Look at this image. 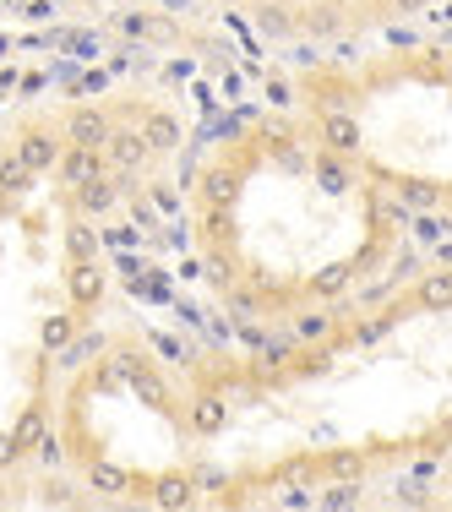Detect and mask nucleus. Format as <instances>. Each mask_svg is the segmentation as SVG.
Here are the masks:
<instances>
[{"mask_svg": "<svg viewBox=\"0 0 452 512\" xmlns=\"http://www.w3.org/2000/svg\"><path fill=\"white\" fill-rule=\"evenodd\" d=\"M305 28H311V33H333L338 28V11L333 6H316L311 17H305Z\"/></svg>", "mask_w": 452, "mask_h": 512, "instance_id": "obj_34", "label": "nucleus"}, {"mask_svg": "<svg viewBox=\"0 0 452 512\" xmlns=\"http://www.w3.org/2000/svg\"><path fill=\"white\" fill-rule=\"evenodd\" d=\"M50 436V404H28L22 409V420L11 425V442L22 447V458H33V447Z\"/></svg>", "mask_w": 452, "mask_h": 512, "instance_id": "obj_14", "label": "nucleus"}, {"mask_svg": "<svg viewBox=\"0 0 452 512\" xmlns=\"http://www.w3.org/2000/svg\"><path fill=\"white\" fill-rule=\"evenodd\" d=\"M436 474H442V447H436V453H420V458H414V480H436Z\"/></svg>", "mask_w": 452, "mask_h": 512, "instance_id": "obj_33", "label": "nucleus"}, {"mask_svg": "<svg viewBox=\"0 0 452 512\" xmlns=\"http://www.w3.org/2000/svg\"><path fill=\"white\" fill-rule=\"evenodd\" d=\"M316 142H322L327 153H360V142H365V131H360V120L349 115V109H327L322 120H316Z\"/></svg>", "mask_w": 452, "mask_h": 512, "instance_id": "obj_5", "label": "nucleus"}, {"mask_svg": "<svg viewBox=\"0 0 452 512\" xmlns=\"http://www.w3.org/2000/svg\"><path fill=\"white\" fill-rule=\"evenodd\" d=\"M207 197L229 202V197H235V175H229V169H213V175H207Z\"/></svg>", "mask_w": 452, "mask_h": 512, "instance_id": "obj_31", "label": "nucleus"}, {"mask_svg": "<svg viewBox=\"0 0 452 512\" xmlns=\"http://www.w3.org/2000/svg\"><path fill=\"white\" fill-rule=\"evenodd\" d=\"M333 327H338L333 311H300L295 322H289V333H295V344H327Z\"/></svg>", "mask_w": 452, "mask_h": 512, "instance_id": "obj_19", "label": "nucleus"}, {"mask_svg": "<svg viewBox=\"0 0 452 512\" xmlns=\"http://www.w3.org/2000/svg\"><path fill=\"white\" fill-rule=\"evenodd\" d=\"M387 6H393L398 17H420V11H425V0H387Z\"/></svg>", "mask_w": 452, "mask_h": 512, "instance_id": "obj_37", "label": "nucleus"}, {"mask_svg": "<svg viewBox=\"0 0 452 512\" xmlns=\"http://www.w3.org/2000/svg\"><path fill=\"white\" fill-rule=\"evenodd\" d=\"M322 480H365V453L360 447H327L322 453Z\"/></svg>", "mask_w": 452, "mask_h": 512, "instance_id": "obj_18", "label": "nucleus"}, {"mask_svg": "<svg viewBox=\"0 0 452 512\" xmlns=\"http://www.w3.org/2000/svg\"><path fill=\"white\" fill-rule=\"evenodd\" d=\"M104 164L115 169V175H142V169L153 164L148 137L131 131V126H115V131H109V142H104Z\"/></svg>", "mask_w": 452, "mask_h": 512, "instance_id": "obj_3", "label": "nucleus"}, {"mask_svg": "<svg viewBox=\"0 0 452 512\" xmlns=\"http://www.w3.org/2000/svg\"><path fill=\"white\" fill-rule=\"evenodd\" d=\"M71 338H77V316H71V311H55V316H44V327H39V344L50 349V355H55V349H66Z\"/></svg>", "mask_w": 452, "mask_h": 512, "instance_id": "obj_23", "label": "nucleus"}, {"mask_svg": "<svg viewBox=\"0 0 452 512\" xmlns=\"http://www.w3.org/2000/svg\"><path fill=\"white\" fill-rule=\"evenodd\" d=\"M82 491H88V496H99V502H120V496L148 491V485H142L131 469L109 463V458H88V463H82Z\"/></svg>", "mask_w": 452, "mask_h": 512, "instance_id": "obj_1", "label": "nucleus"}, {"mask_svg": "<svg viewBox=\"0 0 452 512\" xmlns=\"http://www.w3.org/2000/svg\"><path fill=\"white\" fill-rule=\"evenodd\" d=\"M153 207H158L164 218H169V213H180V191H169L164 180H158V186H153Z\"/></svg>", "mask_w": 452, "mask_h": 512, "instance_id": "obj_35", "label": "nucleus"}, {"mask_svg": "<svg viewBox=\"0 0 452 512\" xmlns=\"http://www.w3.org/2000/svg\"><path fill=\"white\" fill-rule=\"evenodd\" d=\"M409 229L425 240V246H442V240L452 235V218H447V213H436V207H425V213H414V218H409Z\"/></svg>", "mask_w": 452, "mask_h": 512, "instance_id": "obj_26", "label": "nucleus"}, {"mask_svg": "<svg viewBox=\"0 0 452 512\" xmlns=\"http://www.w3.org/2000/svg\"><path fill=\"white\" fill-rule=\"evenodd\" d=\"M148 502L153 507H197V485H191V474H158L148 485Z\"/></svg>", "mask_w": 452, "mask_h": 512, "instance_id": "obj_15", "label": "nucleus"}, {"mask_svg": "<svg viewBox=\"0 0 452 512\" xmlns=\"http://www.w3.org/2000/svg\"><path fill=\"white\" fill-rule=\"evenodd\" d=\"M66 251H71V262H88V256H99V235H93L88 224L71 229V235H66Z\"/></svg>", "mask_w": 452, "mask_h": 512, "instance_id": "obj_29", "label": "nucleus"}, {"mask_svg": "<svg viewBox=\"0 0 452 512\" xmlns=\"http://www.w3.org/2000/svg\"><path fill=\"white\" fill-rule=\"evenodd\" d=\"M262 93H267V104H273V109H289V104H295V82L278 77V71H267V77H262Z\"/></svg>", "mask_w": 452, "mask_h": 512, "instance_id": "obj_28", "label": "nucleus"}, {"mask_svg": "<svg viewBox=\"0 0 452 512\" xmlns=\"http://www.w3.org/2000/svg\"><path fill=\"white\" fill-rule=\"evenodd\" d=\"M354 262H338V267H322V273L311 278V284H305V295H316V300H333V295H344V289L354 284Z\"/></svg>", "mask_w": 452, "mask_h": 512, "instance_id": "obj_20", "label": "nucleus"}, {"mask_svg": "<svg viewBox=\"0 0 452 512\" xmlns=\"http://www.w3.org/2000/svg\"><path fill=\"white\" fill-rule=\"evenodd\" d=\"M33 180H39V175H33V169L17 158V148L0 153V197H22V191H28Z\"/></svg>", "mask_w": 452, "mask_h": 512, "instance_id": "obj_21", "label": "nucleus"}, {"mask_svg": "<svg viewBox=\"0 0 452 512\" xmlns=\"http://www.w3.org/2000/svg\"><path fill=\"white\" fill-rule=\"evenodd\" d=\"M191 485H197V496L202 491H229V474L213 469V463H202V469H191Z\"/></svg>", "mask_w": 452, "mask_h": 512, "instance_id": "obj_30", "label": "nucleus"}, {"mask_svg": "<svg viewBox=\"0 0 452 512\" xmlns=\"http://www.w3.org/2000/svg\"><path fill=\"white\" fill-rule=\"evenodd\" d=\"M409 300L420 311H452V267H447V273H425L420 284H414Z\"/></svg>", "mask_w": 452, "mask_h": 512, "instance_id": "obj_17", "label": "nucleus"}, {"mask_svg": "<svg viewBox=\"0 0 452 512\" xmlns=\"http://www.w3.org/2000/svg\"><path fill=\"white\" fill-rule=\"evenodd\" d=\"M311 175H316V186L327 191V197H344V191H354L360 180H354V158L349 153H316L311 158Z\"/></svg>", "mask_w": 452, "mask_h": 512, "instance_id": "obj_9", "label": "nucleus"}, {"mask_svg": "<svg viewBox=\"0 0 452 512\" xmlns=\"http://www.w3.org/2000/svg\"><path fill=\"white\" fill-rule=\"evenodd\" d=\"M398 197L414 207V213H425V207H442L447 191L436 186V180H398Z\"/></svg>", "mask_w": 452, "mask_h": 512, "instance_id": "obj_22", "label": "nucleus"}, {"mask_svg": "<svg viewBox=\"0 0 452 512\" xmlns=\"http://www.w3.org/2000/svg\"><path fill=\"white\" fill-rule=\"evenodd\" d=\"M256 28H262V33H273V39H289V33H295L300 22L289 17L284 6H256Z\"/></svg>", "mask_w": 452, "mask_h": 512, "instance_id": "obj_27", "label": "nucleus"}, {"mask_svg": "<svg viewBox=\"0 0 452 512\" xmlns=\"http://www.w3.org/2000/svg\"><path fill=\"white\" fill-rule=\"evenodd\" d=\"M137 131L148 137L153 153H175V148H180V120L169 115V109H148V115L137 120Z\"/></svg>", "mask_w": 452, "mask_h": 512, "instance_id": "obj_13", "label": "nucleus"}, {"mask_svg": "<svg viewBox=\"0 0 452 512\" xmlns=\"http://www.w3.org/2000/svg\"><path fill=\"white\" fill-rule=\"evenodd\" d=\"M153 344H158V349H164V355H169V360H180V355H186V349H180V344H175V338H169V333H153Z\"/></svg>", "mask_w": 452, "mask_h": 512, "instance_id": "obj_38", "label": "nucleus"}, {"mask_svg": "<svg viewBox=\"0 0 452 512\" xmlns=\"http://www.w3.org/2000/svg\"><path fill=\"white\" fill-rule=\"evenodd\" d=\"M322 480V458L316 453H289L273 463V485H316Z\"/></svg>", "mask_w": 452, "mask_h": 512, "instance_id": "obj_16", "label": "nucleus"}, {"mask_svg": "<svg viewBox=\"0 0 452 512\" xmlns=\"http://www.w3.org/2000/svg\"><path fill=\"white\" fill-rule=\"evenodd\" d=\"M447 82H452V55H447Z\"/></svg>", "mask_w": 452, "mask_h": 512, "instance_id": "obj_39", "label": "nucleus"}, {"mask_svg": "<svg viewBox=\"0 0 452 512\" xmlns=\"http://www.w3.org/2000/svg\"><path fill=\"white\" fill-rule=\"evenodd\" d=\"M131 175H115V169H109V175H99V180H88V186H77L71 191V197H77V213L82 218H104V213H115L120 207V197H131Z\"/></svg>", "mask_w": 452, "mask_h": 512, "instance_id": "obj_2", "label": "nucleus"}, {"mask_svg": "<svg viewBox=\"0 0 452 512\" xmlns=\"http://www.w3.org/2000/svg\"><path fill=\"white\" fill-rule=\"evenodd\" d=\"M33 458H39L44 469H60V458H66V453H60V436H44V442L33 447Z\"/></svg>", "mask_w": 452, "mask_h": 512, "instance_id": "obj_32", "label": "nucleus"}, {"mask_svg": "<svg viewBox=\"0 0 452 512\" xmlns=\"http://www.w3.org/2000/svg\"><path fill=\"white\" fill-rule=\"evenodd\" d=\"M99 355H109V338L104 333H77L66 349H55V371H82V365H99Z\"/></svg>", "mask_w": 452, "mask_h": 512, "instance_id": "obj_12", "label": "nucleus"}, {"mask_svg": "<svg viewBox=\"0 0 452 512\" xmlns=\"http://www.w3.org/2000/svg\"><path fill=\"white\" fill-rule=\"evenodd\" d=\"M11 148H17V158L33 169V175H50V169H60L66 137H60V131H50V126H28L17 142H11Z\"/></svg>", "mask_w": 452, "mask_h": 512, "instance_id": "obj_4", "label": "nucleus"}, {"mask_svg": "<svg viewBox=\"0 0 452 512\" xmlns=\"http://www.w3.org/2000/svg\"><path fill=\"white\" fill-rule=\"evenodd\" d=\"M99 175H109L104 148H77V142H66V153H60V180L77 191V186H88V180H99Z\"/></svg>", "mask_w": 452, "mask_h": 512, "instance_id": "obj_10", "label": "nucleus"}, {"mask_svg": "<svg viewBox=\"0 0 452 512\" xmlns=\"http://www.w3.org/2000/svg\"><path fill=\"white\" fill-rule=\"evenodd\" d=\"M17 458H22V447L11 442V431H6V436H0V469H11V463H17Z\"/></svg>", "mask_w": 452, "mask_h": 512, "instance_id": "obj_36", "label": "nucleus"}, {"mask_svg": "<svg viewBox=\"0 0 452 512\" xmlns=\"http://www.w3.org/2000/svg\"><path fill=\"white\" fill-rule=\"evenodd\" d=\"M365 496H360V480H333L322 496H316V507L322 512H349V507H360Z\"/></svg>", "mask_w": 452, "mask_h": 512, "instance_id": "obj_25", "label": "nucleus"}, {"mask_svg": "<svg viewBox=\"0 0 452 512\" xmlns=\"http://www.w3.org/2000/svg\"><path fill=\"white\" fill-rule=\"evenodd\" d=\"M109 131H115V126H109V115H104V109L77 104V109L66 115V126H60V137H66V142H77V148H104V142H109Z\"/></svg>", "mask_w": 452, "mask_h": 512, "instance_id": "obj_7", "label": "nucleus"}, {"mask_svg": "<svg viewBox=\"0 0 452 512\" xmlns=\"http://www.w3.org/2000/svg\"><path fill=\"white\" fill-rule=\"evenodd\" d=\"M77 491H82V485L60 480L55 469H50V474H39V502H44V507H77V502H82Z\"/></svg>", "mask_w": 452, "mask_h": 512, "instance_id": "obj_24", "label": "nucleus"}, {"mask_svg": "<svg viewBox=\"0 0 452 512\" xmlns=\"http://www.w3.org/2000/svg\"><path fill=\"white\" fill-rule=\"evenodd\" d=\"M115 28L131 44H175V22L158 17V11H115Z\"/></svg>", "mask_w": 452, "mask_h": 512, "instance_id": "obj_8", "label": "nucleus"}, {"mask_svg": "<svg viewBox=\"0 0 452 512\" xmlns=\"http://www.w3.org/2000/svg\"><path fill=\"white\" fill-rule=\"evenodd\" d=\"M66 289H71V306H88V311H93V306L104 300V267L93 262V256H88V262H71Z\"/></svg>", "mask_w": 452, "mask_h": 512, "instance_id": "obj_11", "label": "nucleus"}, {"mask_svg": "<svg viewBox=\"0 0 452 512\" xmlns=\"http://www.w3.org/2000/svg\"><path fill=\"white\" fill-rule=\"evenodd\" d=\"M186 425L197 436H218V431H224V425H229V393H224V387H202V393L186 404Z\"/></svg>", "mask_w": 452, "mask_h": 512, "instance_id": "obj_6", "label": "nucleus"}]
</instances>
